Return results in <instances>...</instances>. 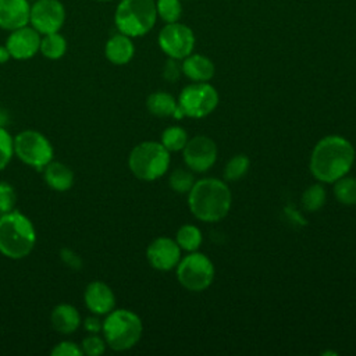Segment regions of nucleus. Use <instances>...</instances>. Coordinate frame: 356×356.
I'll return each mask as SVG.
<instances>
[{
    "mask_svg": "<svg viewBox=\"0 0 356 356\" xmlns=\"http://www.w3.org/2000/svg\"><path fill=\"white\" fill-rule=\"evenodd\" d=\"M65 21V8L58 0H38L31 7L29 22L39 33L58 32Z\"/></svg>",
    "mask_w": 356,
    "mask_h": 356,
    "instance_id": "9b49d317",
    "label": "nucleus"
},
{
    "mask_svg": "<svg viewBox=\"0 0 356 356\" xmlns=\"http://www.w3.org/2000/svg\"><path fill=\"white\" fill-rule=\"evenodd\" d=\"M81 349H82V355H88V356H100L104 353L106 350V341L103 338H100L96 334L88 335L82 343H81Z\"/></svg>",
    "mask_w": 356,
    "mask_h": 356,
    "instance_id": "7c9ffc66",
    "label": "nucleus"
},
{
    "mask_svg": "<svg viewBox=\"0 0 356 356\" xmlns=\"http://www.w3.org/2000/svg\"><path fill=\"white\" fill-rule=\"evenodd\" d=\"M4 122H6V114L3 111H0V127H3Z\"/></svg>",
    "mask_w": 356,
    "mask_h": 356,
    "instance_id": "e433bc0d",
    "label": "nucleus"
},
{
    "mask_svg": "<svg viewBox=\"0 0 356 356\" xmlns=\"http://www.w3.org/2000/svg\"><path fill=\"white\" fill-rule=\"evenodd\" d=\"M181 71H182V67L177 63V58H168L164 64V68H163V76L165 78V81L168 82H175L178 81L179 75H181Z\"/></svg>",
    "mask_w": 356,
    "mask_h": 356,
    "instance_id": "72a5a7b5",
    "label": "nucleus"
},
{
    "mask_svg": "<svg viewBox=\"0 0 356 356\" xmlns=\"http://www.w3.org/2000/svg\"><path fill=\"white\" fill-rule=\"evenodd\" d=\"M10 57H11V54H10L8 49L6 46H0V64L7 63L10 60Z\"/></svg>",
    "mask_w": 356,
    "mask_h": 356,
    "instance_id": "c9c22d12",
    "label": "nucleus"
},
{
    "mask_svg": "<svg viewBox=\"0 0 356 356\" xmlns=\"http://www.w3.org/2000/svg\"><path fill=\"white\" fill-rule=\"evenodd\" d=\"M40 53L49 58V60H58L61 58L65 51H67V40L64 39L63 35L58 32L53 33H46L40 39V46H39Z\"/></svg>",
    "mask_w": 356,
    "mask_h": 356,
    "instance_id": "4be33fe9",
    "label": "nucleus"
},
{
    "mask_svg": "<svg viewBox=\"0 0 356 356\" xmlns=\"http://www.w3.org/2000/svg\"><path fill=\"white\" fill-rule=\"evenodd\" d=\"M142 330L139 316L127 309L111 310L102 327L106 343L114 350H127L136 345L140 339Z\"/></svg>",
    "mask_w": 356,
    "mask_h": 356,
    "instance_id": "20e7f679",
    "label": "nucleus"
},
{
    "mask_svg": "<svg viewBox=\"0 0 356 356\" xmlns=\"http://www.w3.org/2000/svg\"><path fill=\"white\" fill-rule=\"evenodd\" d=\"M99 1H110V0H99Z\"/></svg>",
    "mask_w": 356,
    "mask_h": 356,
    "instance_id": "4c0bfd02",
    "label": "nucleus"
},
{
    "mask_svg": "<svg viewBox=\"0 0 356 356\" xmlns=\"http://www.w3.org/2000/svg\"><path fill=\"white\" fill-rule=\"evenodd\" d=\"M159 46L171 58H185L195 47L192 29L179 22L167 24L159 33Z\"/></svg>",
    "mask_w": 356,
    "mask_h": 356,
    "instance_id": "9d476101",
    "label": "nucleus"
},
{
    "mask_svg": "<svg viewBox=\"0 0 356 356\" xmlns=\"http://www.w3.org/2000/svg\"><path fill=\"white\" fill-rule=\"evenodd\" d=\"M334 193L343 204H356V178L342 177L335 181Z\"/></svg>",
    "mask_w": 356,
    "mask_h": 356,
    "instance_id": "b1692460",
    "label": "nucleus"
},
{
    "mask_svg": "<svg viewBox=\"0 0 356 356\" xmlns=\"http://www.w3.org/2000/svg\"><path fill=\"white\" fill-rule=\"evenodd\" d=\"M249 159L245 154H235L224 167V178L228 181L241 179L249 170Z\"/></svg>",
    "mask_w": 356,
    "mask_h": 356,
    "instance_id": "a878e982",
    "label": "nucleus"
},
{
    "mask_svg": "<svg viewBox=\"0 0 356 356\" xmlns=\"http://www.w3.org/2000/svg\"><path fill=\"white\" fill-rule=\"evenodd\" d=\"M51 356H82V349L75 342L63 341L51 349Z\"/></svg>",
    "mask_w": 356,
    "mask_h": 356,
    "instance_id": "473e14b6",
    "label": "nucleus"
},
{
    "mask_svg": "<svg viewBox=\"0 0 356 356\" xmlns=\"http://www.w3.org/2000/svg\"><path fill=\"white\" fill-rule=\"evenodd\" d=\"M128 165L136 178L154 181L167 171L170 165V152L159 142H142L129 153Z\"/></svg>",
    "mask_w": 356,
    "mask_h": 356,
    "instance_id": "423d86ee",
    "label": "nucleus"
},
{
    "mask_svg": "<svg viewBox=\"0 0 356 356\" xmlns=\"http://www.w3.org/2000/svg\"><path fill=\"white\" fill-rule=\"evenodd\" d=\"M157 17L154 0H121L114 15L118 31L129 38L147 33Z\"/></svg>",
    "mask_w": 356,
    "mask_h": 356,
    "instance_id": "39448f33",
    "label": "nucleus"
},
{
    "mask_svg": "<svg viewBox=\"0 0 356 356\" xmlns=\"http://www.w3.org/2000/svg\"><path fill=\"white\" fill-rule=\"evenodd\" d=\"M325 203V191L321 185H312L302 195L303 209L309 211H316Z\"/></svg>",
    "mask_w": 356,
    "mask_h": 356,
    "instance_id": "bb28decb",
    "label": "nucleus"
},
{
    "mask_svg": "<svg viewBox=\"0 0 356 356\" xmlns=\"http://www.w3.org/2000/svg\"><path fill=\"white\" fill-rule=\"evenodd\" d=\"M181 249L188 252H195L202 243V234L195 225H182L177 232L175 241Z\"/></svg>",
    "mask_w": 356,
    "mask_h": 356,
    "instance_id": "5701e85b",
    "label": "nucleus"
},
{
    "mask_svg": "<svg viewBox=\"0 0 356 356\" xmlns=\"http://www.w3.org/2000/svg\"><path fill=\"white\" fill-rule=\"evenodd\" d=\"M218 104L217 90L207 82H196L186 86L178 99L175 118L192 117L202 118L209 115Z\"/></svg>",
    "mask_w": 356,
    "mask_h": 356,
    "instance_id": "0eeeda50",
    "label": "nucleus"
},
{
    "mask_svg": "<svg viewBox=\"0 0 356 356\" xmlns=\"http://www.w3.org/2000/svg\"><path fill=\"white\" fill-rule=\"evenodd\" d=\"M31 6L26 0H0V28L14 31L29 22Z\"/></svg>",
    "mask_w": 356,
    "mask_h": 356,
    "instance_id": "dca6fc26",
    "label": "nucleus"
},
{
    "mask_svg": "<svg viewBox=\"0 0 356 356\" xmlns=\"http://www.w3.org/2000/svg\"><path fill=\"white\" fill-rule=\"evenodd\" d=\"M355 161V149L349 140L328 135L317 142L310 157V171L321 182H335L346 175Z\"/></svg>",
    "mask_w": 356,
    "mask_h": 356,
    "instance_id": "f257e3e1",
    "label": "nucleus"
},
{
    "mask_svg": "<svg viewBox=\"0 0 356 356\" xmlns=\"http://www.w3.org/2000/svg\"><path fill=\"white\" fill-rule=\"evenodd\" d=\"M146 256L153 268L168 271L179 263L181 248L170 238H157L149 245Z\"/></svg>",
    "mask_w": 356,
    "mask_h": 356,
    "instance_id": "4468645a",
    "label": "nucleus"
},
{
    "mask_svg": "<svg viewBox=\"0 0 356 356\" xmlns=\"http://www.w3.org/2000/svg\"><path fill=\"white\" fill-rule=\"evenodd\" d=\"M177 277L182 286L192 292H200L210 286L214 278V267L210 259L202 253H191L179 261Z\"/></svg>",
    "mask_w": 356,
    "mask_h": 356,
    "instance_id": "1a4fd4ad",
    "label": "nucleus"
},
{
    "mask_svg": "<svg viewBox=\"0 0 356 356\" xmlns=\"http://www.w3.org/2000/svg\"><path fill=\"white\" fill-rule=\"evenodd\" d=\"M146 107L150 114L156 117H174L178 103L165 92H154L146 100Z\"/></svg>",
    "mask_w": 356,
    "mask_h": 356,
    "instance_id": "412c9836",
    "label": "nucleus"
},
{
    "mask_svg": "<svg viewBox=\"0 0 356 356\" xmlns=\"http://www.w3.org/2000/svg\"><path fill=\"white\" fill-rule=\"evenodd\" d=\"M44 181L51 189L57 192H64L72 186L74 172L68 165L60 161H50L44 167Z\"/></svg>",
    "mask_w": 356,
    "mask_h": 356,
    "instance_id": "aec40b11",
    "label": "nucleus"
},
{
    "mask_svg": "<svg viewBox=\"0 0 356 356\" xmlns=\"http://www.w3.org/2000/svg\"><path fill=\"white\" fill-rule=\"evenodd\" d=\"M17 195L14 188L7 182H0V213H8L14 210Z\"/></svg>",
    "mask_w": 356,
    "mask_h": 356,
    "instance_id": "2f4dec72",
    "label": "nucleus"
},
{
    "mask_svg": "<svg viewBox=\"0 0 356 356\" xmlns=\"http://www.w3.org/2000/svg\"><path fill=\"white\" fill-rule=\"evenodd\" d=\"M83 327H85V330H86V331H89L90 334H97L99 331H102L103 323H102L97 317L92 316V317H88V318L85 320Z\"/></svg>",
    "mask_w": 356,
    "mask_h": 356,
    "instance_id": "f704fd0d",
    "label": "nucleus"
},
{
    "mask_svg": "<svg viewBox=\"0 0 356 356\" xmlns=\"http://www.w3.org/2000/svg\"><path fill=\"white\" fill-rule=\"evenodd\" d=\"M157 15L161 17L167 24L177 22L182 14V7L179 0H157L156 3Z\"/></svg>",
    "mask_w": 356,
    "mask_h": 356,
    "instance_id": "cd10ccee",
    "label": "nucleus"
},
{
    "mask_svg": "<svg viewBox=\"0 0 356 356\" xmlns=\"http://www.w3.org/2000/svg\"><path fill=\"white\" fill-rule=\"evenodd\" d=\"M188 203L196 218L207 222L218 221L229 211L231 192L220 179H200L191 188Z\"/></svg>",
    "mask_w": 356,
    "mask_h": 356,
    "instance_id": "f03ea898",
    "label": "nucleus"
},
{
    "mask_svg": "<svg viewBox=\"0 0 356 356\" xmlns=\"http://www.w3.org/2000/svg\"><path fill=\"white\" fill-rule=\"evenodd\" d=\"M36 242V232L28 217L11 210L0 216V253L8 259L28 256Z\"/></svg>",
    "mask_w": 356,
    "mask_h": 356,
    "instance_id": "7ed1b4c3",
    "label": "nucleus"
},
{
    "mask_svg": "<svg viewBox=\"0 0 356 356\" xmlns=\"http://www.w3.org/2000/svg\"><path fill=\"white\" fill-rule=\"evenodd\" d=\"M184 74L195 82H207L214 75V64L202 54H189L182 63Z\"/></svg>",
    "mask_w": 356,
    "mask_h": 356,
    "instance_id": "a211bd4d",
    "label": "nucleus"
},
{
    "mask_svg": "<svg viewBox=\"0 0 356 356\" xmlns=\"http://www.w3.org/2000/svg\"><path fill=\"white\" fill-rule=\"evenodd\" d=\"M14 153L25 164L42 170L51 161L53 147L44 135L26 129L14 138Z\"/></svg>",
    "mask_w": 356,
    "mask_h": 356,
    "instance_id": "6e6552de",
    "label": "nucleus"
},
{
    "mask_svg": "<svg viewBox=\"0 0 356 356\" xmlns=\"http://www.w3.org/2000/svg\"><path fill=\"white\" fill-rule=\"evenodd\" d=\"M188 142L186 131L181 127H170L161 135V145L168 152H178L185 147Z\"/></svg>",
    "mask_w": 356,
    "mask_h": 356,
    "instance_id": "393cba45",
    "label": "nucleus"
},
{
    "mask_svg": "<svg viewBox=\"0 0 356 356\" xmlns=\"http://www.w3.org/2000/svg\"><path fill=\"white\" fill-rule=\"evenodd\" d=\"M40 36L35 28H28L26 25L11 31L7 38L6 47L15 60H28L39 51Z\"/></svg>",
    "mask_w": 356,
    "mask_h": 356,
    "instance_id": "ddd939ff",
    "label": "nucleus"
},
{
    "mask_svg": "<svg viewBox=\"0 0 356 356\" xmlns=\"http://www.w3.org/2000/svg\"><path fill=\"white\" fill-rule=\"evenodd\" d=\"M182 150L186 165L196 172L207 171L217 160V146L213 139L204 135L188 140Z\"/></svg>",
    "mask_w": 356,
    "mask_h": 356,
    "instance_id": "f8f14e48",
    "label": "nucleus"
},
{
    "mask_svg": "<svg viewBox=\"0 0 356 356\" xmlns=\"http://www.w3.org/2000/svg\"><path fill=\"white\" fill-rule=\"evenodd\" d=\"M13 154H14V139L3 127H0V171L7 167Z\"/></svg>",
    "mask_w": 356,
    "mask_h": 356,
    "instance_id": "c756f323",
    "label": "nucleus"
},
{
    "mask_svg": "<svg viewBox=\"0 0 356 356\" xmlns=\"http://www.w3.org/2000/svg\"><path fill=\"white\" fill-rule=\"evenodd\" d=\"M83 299L86 307L97 316L108 314L115 305V298L111 288L102 281L90 282L85 289Z\"/></svg>",
    "mask_w": 356,
    "mask_h": 356,
    "instance_id": "2eb2a0df",
    "label": "nucleus"
},
{
    "mask_svg": "<svg viewBox=\"0 0 356 356\" xmlns=\"http://www.w3.org/2000/svg\"><path fill=\"white\" fill-rule=\"evenodd\" d=\"M170 186L178 192V193H186L191 191V188L195 184V179H193V175L192 172H189L188 170L185 168H177L171 172L170 175Z\"/></svg>",
    "mask_w": 356,
    "mask_h": 356,
    "instance_id": "c85d7f7f",
    "label": "nucleus"
},
{
    "mask_svg": "<svg viewBox=\"0 0 356 356\" xmlns=\"http://www.w3.org/2000/svg\"><path fill=\"white\" fill-rule=\"evenodd\" d=\"M51 325L61 334H71L81 325V316L72 305L61 303L51 312Z\"/></svg>",
    "mask_w": 356,
    "mask_h": 356,
    "instance_id": "6ab92c4d",
    "label": "nucleus"
},
{
    "mask_svg": "<svg viewBox=\"0 0 356 356\" xmlns=\"http://www.w3.org/2000/svg\"><path fill=\"white\" fill-rule=\"evenodd\" d=\"M0 216H1V213H0Z\"/></svg>",
    "mask_w": 356,
    "mask_h": 356,
    "instance_id": "58836bf2",
    "label": "nucleus"
},
{
    "mask_svg": "<svg viewBox=\"0 0 356 356\" xmlns=\"http://www.w3.org/2000/svg\"><path fill=\"white\" fill-rule=\"evenodd\" d=\"M104 53L110 63L122 65V64H127L131 61V58L134 57V53H135V47H134L131 38L120 32V33L113 35L107 40Z\"/></svg>",
    "mask_w": 356,
    "mask_h": 356,
    "instance_id": "f3484780",
    "label": "nucleus"
}]
</instances>
